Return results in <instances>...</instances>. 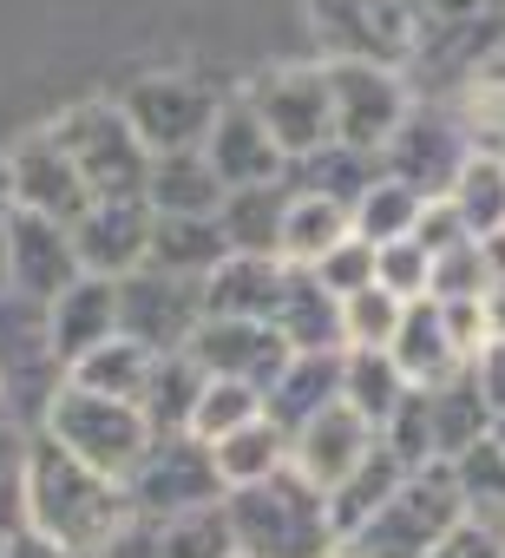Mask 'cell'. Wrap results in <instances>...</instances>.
Returning a JSON list of instances; mask_svg holds the SVG:
<instances>
[{
	"instance_id": "obj_1",
	"label": "cell",
	"mask_w": 505,
	"mask_h": 558,
	"mask_svg": "<svg viewBox=\"0 0 505 558\" xmlns=\"http://www.w3.org/2000/svg\"><path fill=\"white\" fill-rule=\"evenodd\" d=\"M132 519V493L125 480L86 466L79 453H66L60 440H47L34 427V460H27V525L66 551L99 558L112 545V532Z\"/></svg>"
},
{
	"instance_id": "obj_2",
	"label": "cell",
	"mask_w": 505,
	"mask_h": 558,
	"mask_svg": "<svg viewBox=\"0 0 505 558\" xmlns=\"http://www.w3.org/2000/svg\"><path fill=\"white\" fill-rule=\"evenodd\" d=\"M223 512H230V538L243 558H329L342 545V532L329 519V493L316 480H303L296 466L270 473L257 486H230Z\"/></svg>"
},
{
	"instance_id": "obj_3",
	"label": "cell",
	"mask_w": 505,
	"mask_h": 558,
	"mask_svg": "<svg viewBox=\"0 0 505 558\" xmlns=\"http://www.w3.org/2000/svg\"><path fill=\"white\" fill-rule=\"evenodd\" d=\"M453 525H466V499H459L453 466L433 460V466H414V473L342 538V551H348V558H433V551L453 538Z\"/></svg>"
},
{
	"instance_id": "obj_4",
	"label": "cell",
	"mask_w": 505,
	"mask_h": 558,
	"mask_svg": "<svg viewBox=\"0 0 505 558\" xmlns=\"http://www.w3.org/2000/svg\"><path fill=\"white\" fill-rule=\"evenodd\" d=\"M40 434L60 440L66 453H79L86 466L112 473V480H132L138 460H145V447H151V421H145L138 401H112V395L79 388V381H66V388L47 401Z\"/></svg>"
},
{
	"instance_id": "obj_5",
	"label": "cell",
	"mask_w": 505,
	"mask_h": 558,
	"mask_svg": "<svg viewBox=\"0 0 505 558\" xmlns=\"http://www.w3.org/2000/svg\"><path fill=\"white\" fill-rule=\"evenodd\" d=\"M53 132L66 138V151H73V165L86 171L93 197H145L158 151L138 138V125H132V112H125L119 99H86V106L60 112Z\"/></svg>"
},
{
	"instance_id": "obj_6",
	"label": "cell",
	"mask_w": 505,
	"mask_h": 558,
	"mask_svg": "<svg viewBox=\"0 0 505 558\" xmlns=\"http://www.w3.org/2000/svg\"><path fill=\"white\" fill-rule=\"evenodd\" d=\"M66 388V362L53 349V316L40 296L0 283V401L8 414H47V401Z\"/></svg>"
},
{
	"instance_id": "obj_7",
	"label": "cell",
	"mask_w": 505,
	"mask_h": 558,
	"mask_svg": "<svg viewBox=\"0 0 505 558\" xmlns=\"http://www.w3.org/2000/svg\"><path fill=\"white\" fill-rule=\"evenodd\" d=\"M125 493H132V512H190V506H217L230 486H223L217 447L184 427V434H151Z\"/></svg>"
},
{
	"instance_id": "obj_8",
	"label": "cell",
	"mask_w": 505,
	"mask_h": 558,
	"mask_svg": "<svg viewBox=\"0 0 505 558\" xmlns=\"http://www.w3.org/2000/svg\"><path fill=\"white\" fill-rule=\"evenodd\" d=\"M243 99L257 106V119L270 125V138L290 158H309L316 145L335 138V93H329V66H270L243 86Z\"/></svg>"
},
{
	"instance_id": "obj_9",
	"label": "cell",
	"mask_w": 505,
	"mask_h": 558,
	"mask_svg": "<svg viewBox=\"0 0 505 558\" xmlns=\"http://www.w3.org/2000/svg\"><path fill=\"white\" fill-rule=\"evenodd\" d=\"M204 276H171V269H132L119 276V336L171 355V349H190L197 323H204Z\"/></svg>"
},
{
	"instance_id": "obj_10",
	"label": "cell",
	"mask_w": 505,
	"mask_h": 558,
	"mask_svg": "<svg viewBox=\"0 0 505 558\" xmlns=\"http://www.w3.org/2000/svg\"><path fill=\"white\" fill-rule=\"evenodd\" d=\"M309 21L335 60L401 66L420 53V0H309Z\"/></svg>"
},
{
	"instance_id": "obj_11",
	"label": "cell",
	"mask_w": 505,
	"mask_h": 558,
	"mask_svg": "<svg viewBox=\"0 0 505 558\" xmlns=\"http://www.w3.org/2000/svg\"><path fill=\"white\" fill-rule=\"evenodd\" d=\"M329 93H335V138L361 151H381L414 112L401 66H381V60H329Z\"/></svg>"
},
{
	"instance_id": "obj_12",
	"label": "cell",
	"mask_w": 505,
	"mask_h": 558,
	"mask_svg": "<svg viewBox=\"0 0 505 558\" xmlns=\"http://www.w3.org/2000/svg\"><path fill=\"white\" fill-rule=\"evenodd\" d=\"M119 106L132 112L138 138L151 151H184V145H204L210 138V125L223 112V93L204 86V80H190V73H145V80L125 86Z\"/></svg>"
},
{
	"instance_id": "obj_13",
	"label": "cell",
	"mask_w": 505,
	"mask_h": 558,
	"mask_svg": "<svg viewBox=\"0 0 505 558\" xmlns=\"http://www.w3.org/2000/svg\"><path fill=\"white\" fill-rule=\"evenodd\" d=\"M0 171H8V197H14L21 210L60 217V223H79L86 204H93V184H86V171L73 165V151H66V138H60L53 125L34 132V138H21Z\"/></svg>"
},
{
	"instance_id": "obj_14",
	"label": "cell",
	"mask_w": 505,
	"mask_h": 558,
	"mask_svg": "<svg viewBox=\"0 0 505 558\" xmlns=\"http://www.w3.org/2000/svg\"><path fill=\"white\" fill-rule=\"evenodd\" d=\"M0 263H8V283L53 303L60 290L79 283V243H73V223L60 217H40V210H8V236H0Z\"/></svg>"
},
{
	"instance_id": "obj_15",
	"label": "cell",
	"mask_w": 505,
	"mask_h": 558,
	"mask_svg": "<svg viewBox=\"0 0 505 558\" xmlns=\"http://www.w3.org/2000/svg\"><path fill=\"white\" fill-rule=\"evenodd\" d=\"M472 145H479V138H466L446 112L414 106V112L401 119V132L381 145V171L401 178V184H414L420 197H446L453 178H459V165L472 158Z\"/></svg>"
},
{
	"instance_id": "obj_16",
	"label": "cell",
	"mask_w": 505,
	"mask_h": 558,
	"mask_svg": "<svg viewBox=\"0 0 505 558\" xmlns=\"http://www.w3.org/2000/svg\"><path fill=\"white\" fill-rule=\"evenodd\" d=\"M99 558H236V538H230V512L217 499V506H190V512H132Z\"/></svg>"
},
{
	"instance_id": "obj_17",
	"label": "cell",
	"mask_w": 505,
	"mask_h": 558,
	"mask_svg": "<svg viewBox=\"0 0 505 558\" xmlns=\"http://www.w3.org/2000/svg\"><path fill=\"white\" fill-rule=\"evenodd\" d=\"M190 355H197V368H204V375H230V381H249V388H270L296 349L283 342V329H276V323L204 316V323H197V336H190Z\"/></svg>"
},
{
	"instance_id": "obj_18",
	"label": "cell",
	"mask_w": 505,
	"mask_h": 558,
	"mask_svg": "<svg viewBox=\"0 0 505 558\" xmlns=\"http://www.w3.org/2000/svg\"><path fill=\"white\" fill-rule=\"evenodd\" d=\"M73 243H79V269H93V276H132V269H145L151 204L145 197H93L86 217L73 223Z\"/></svg>"
},
{
	"instance_id": "obj_19",
	"label": "cell",
	"mask_w": 505,
	"mask_h": 558,
	"mask_svg": "<svg viewBox=\"0 0 505 558\" xmlns=\"http://www.w3.org/2000/svg\"><path fill=\"white\" fill-rule=\"evenodd\" d=\"M204 158L217 165V178H223L230 191H236V184H270V178L290 171V151L270 138V125L257 119V106H249L243 93L223 99V112H217V125H210V138H204Z\"/></svg>"
},
{
	"instance_id": "obj_20",
	"label": "cell",
	"mask_w": 505,
	"mask_h": 558,
	"mask_svg": "<svg viewBox=\"0 0 505 558\" xmlns=\"http://www.w3.org/2000/svg\"><path fill=\"white\" fill-rule=\"evenodd\" d=\"M290 283L283 256H257V250H230L210 276H204V310L210 316H243V323H270Z\"/></svg>"
},
{
	"instance_id": "obj_21",
	"label": "cell",
	"mask_w": 505,
	"mask_h": 558,
	"mask_svg": "<svg viewBox=\"0 0 505 558\" xmlns=\"http://www.w3.org/2000/svg\"><path fill=\"white\" fill-rule=\"evenodd\" d=\"M342 401V349H296L283 362V375L263 388V414L296 440V427H309L322 408Z\"/></svg>"
},
{
	"instance_id": "obj_22",
	"label": "cell",
	"mask_w": 505,
	"mask_h": 558,
	"mask_svg": "<svg viewBox=\"0 0 505 558\" xmlns=\"http://www.w3.org/2000/svg\"><path fill=\"white\" fill-rule=\"evenodd\" d=\"M47 316H53V349H60V362L73 375L79 355H93L99 342L119 336V276H93L86 269L73 290H60L47 303Z\"/></svg>"
},
{
	"instance_id": "obj_23",
	"label": "cell",
	"mask_w": 505,
	"mask_h": 558,
	"mask_svg": "<svg viewBox=\"0 0 505 558\" xmlns=\"http://www.w3.org/2000/svg\"><path fill=\"white\" fill-rule=\"evenodd\" d=\"M374 434H381V427H368L348 401H335V408H322L309 427H296V440H290V466L329 493V486H335L368 447H374Z\"/></svg>"
},
{
	"instance_id": "obj_24",
	"label": "cell",
	"mask_w": 505,
	"mask_h": 558,
	"mask_svg": "<svg viewBox=\"0 0 505 558\" xmlns=\"http://www.w3.org/2000/svg\"><path fill=\"white\" fill-rule=\"evenodd\" d=\"M394 362H401V375L414 381V388H440L446 375H459L472 355L453 342V329H446V310L433 303V296H420V303H407V316H401V329H394V349H387Z\"/></svg>"
},
{
	"instance_id": "obj_25",
	"label": "cell",
	"mask_w": 505,
	"mask_h": 558,
	"mask_svg": "<svg viewBox=\"0 0 505 558\" xmlns=\"http://www.w3.org/2000/svg\"><path fill=\"white\" fill-rule=\"evenodd\" d=\"M270 323L283 329L290 349H342V296L309 263H290V283H283V303Z\"/></svg>"
},
{
	"instance_id": "obj_26",
	"label": "cell",
	"mask_w": 505,
	"mask_h": 558,
	"mask_svg": "<svg viewBox=\"0 0 505 558\" xmlns=\"http://www.w3.org/2000/svg\"><path fill=\"white\" fill-rule=\"evenodd\" d=\"M223 191H230V184L217 178V165L204 158V145H184V151H158V158H151L145 204H151V210H177V217H217Z\"/></svg>"
},
{
	"instance_id": "obj_27",
	"label": "cell",
	"mask_w": 505,
	"mask_h": 558,
	"mask_svg": "<svg viewBox=\"0 0 505 558\" xmlns=\"http://www.w3.org/2000/svg\"><path fill=\"white\" fill-rule=\"evenodd\" d=\"M290 184L270 178V184H236L223 191L217 204V223L230 236V250H257V256H283V217H290Z\"/></svg>"
},
{
	"instance_id": "obj_28",
	"label": "cell",
	"mask_w": 505,
	"mask_h": 558,
	"mask_svg": "<svg viewBox=\"0 0 505 558\" xmlns=\"http://www.w3.org/2000/svg\"><path fill=\"white\" fill-rule=\"evenodd\" d=\"M223 256H230V236H223L217 217L151 210V250H145L151 269H171V276H210Z\"/></svg>"
},
{
	"instance_id": "obj_29",
	"label": "cell",
	"mask_w": 505,
	"mask_h": 558,
	"mask_svg": "<svg viewBox=\"0 0 505 558\" xmlns=\"http://www.w3.org/2000/svg\"><path fill=\"white\" fill-rule=\"evenodd\" d=\"M374 178H381V151H361V145H342V138L316 145L309 158H290V171H283L290 191H316V197H335L348 210Z\"/></svg>"
},
{
	"instance_id": "obj_30",
	"label": "cell",
	"mask_w": 505,
	"mask_h": 558,
	"mask_svg": "<svg viewBox=\"0 0 505 558\" xmlns=\"http://www.w3.org/2000/svg\"><path fill=\"white\" fill-rule=\"evenodd\" d=\"M427 408H433V447H440V460H453V453H466L472 440L492 434V401H485L472 362L459 375H446L440 388H427Z\"/></svg>"
},
{
	"instance_id": "obj_31",
	"label": "cell",
	"mask_w": 505,
	"mask_h": 558,
	"mask_svg": "<svg viewBox=\"0 0 505 558\" xmlns=\"http://www.w3.org/2000/svg\"><path fill=\"white\" fill-rule=\"evenodd\" d=\"M407 473H414V466H407L381 434H374V447H368V453L335 480V486H329V519H335V532L348 538V532H355V525H361V519H368V512L401 486V480H407Z\"/></svg>"
},
{
	"instance_id": "obj_32",
	"label": "cell",
	"mask_w": 505,
	"mask_h": 558,
	"mask_svg": "<svg viewBox=\"0 0 505 558\" xmlns=\"http://www.w3.org/2000/svg\"><path fill=\"white\" fill-rule=\"evenodd\" d=\"M414 381L401 375V362L387 349H342V401L368 421V427H387V414L401 408Z\"/></svg>"
},
{
	"instance_id": "obj_33",
	"label": "cell",
	"mask_w": 505,
	"mask_h": 558,
	"mask_svg": "<svg viewBox=\"0 0 505 558\" xmlns=\"http://www.w3.org/2000/svg\"><path fill=\"white\" fill-rule=\"evenodd\" d=\"M151 368H158V349H145V342H132V336H112V342H99L93 355H79L66 381H79V388H93V395H112V401H145Z\"/></svg>"
},
{
	"instance_id": "obj_34",
	"label": "cell",
	"mask_w": 505,
	"mask_h": 558,
	"mask_svg": "<svg viewBox=\"0 0 505 558\" xmlns=\"http://www.w3.org/2000/svg\"><path fill=\"white\" fill-rule=\"evenodd\" d=\"M204 368H197V355L190 349H171V355H158V368H151V381H145V421H151V434H184L190 427V414H197V395H204Z\"/></svg>"
},
{
	"instance_id": "obj_35",
	"label": "cell",
	"mask_w": 505,
	"mask_h": 558,
	"mask_svg": "<svg viewBox=\"0 0 505 558\" xmlns=\"http://www.w3.org/2000/svg\"><path fill=\"white\" fill-rule=\"evenodd\" d=\"M210 447H217L223 486H257V480H270V473H283V466H290V434H283L270 414L243 421L236 434H223V440H210Z\"/></svg>"
},
{
	"instance_id": "obj_36",
	"label": "cell",
	"mask_w": 505,
	"mask_h": 558,
	"mask_svg": "<svg viewBox=\"0 0 505 558\" xmlns=\"http://www.w3.org/2000/svg\"><path fill=\"white\" fill-rule=\"evenodd\" d=\"M342 236H355L348 204L316 197V191H296V197H290V217H283V263H322Z\"/></svg>"
},
{
	"instance_id": "obj_37",
	"label": "cell",
	"mask_w": 505,
	"mask_h": 558,
	"mask_svg": "<svg viewBox=\"0 0 505 558\" xmlns=\"http://www.w3.org/2000/svg\"><path fill=\"white\" fill-rule=\"evenodd\" d=\"M446 204L466 217V230H472V236H485V230H505V151H492V145H472V158L459 165V178H453Z\"/></svg>"
},
{
	"instance_id": "obj_38",
	"label": "cell",
	"mask_w": 505,
	"mask_h": 558,
	"mask_svg": "<svg viewBox=\"0 0 505 558\" xmlns=\"http://www.w3.org/2000/svg\"><path fill=\"white\" fill-rule=\"evenodd\" d=\"M446 466H453V480H459L466 519H479V525L505 532V447L485 434V440H472L466 453H453Z\"/></svg>"
},
{
	"instance_id": "obj_39",
	"label": "cell",
	"mask_w": 505,
	"mask_h": 558,
	"mask_svg": "<svg viewBox=\"0 0 505 558\" xmlns=\"http://www.w3.org/2000/svg\"><path fill=\"white\" fill-rule=\"evenodd\" d=\"M420 210H427V197L414 191V184H401V178H374L361 197H355V236H368V243H394V236H414V223H420Z\"/></svg>"
},
{
	"instance_id": "obj_40",
	"label": "cell",
	"mask_w": 505,
	"mask_h": 558,
	"mask_svg": "<svg viewBox=\"0 0 505 558\" xmlns=\"http://www.w3.org/2000/svg\"><path fill=\"white\" fill-rule=\"evenodd\" d=\"M407 303L381 283L342 296V349H394V329H401Z\"/></svg>"
},
{
	"instance_id": "obj_41",
	"label": "cell",
	"mask_w": 505,
	"mask_h": 558,
	"mask_svg": "<svg viewBox=\"0 0 505 558\" xmlns=\"http://www.w3.org/2000/svg\"><path fill=\"white\" fill-rule=\"evenodd\" d=\"M257 414H263V388L230 381V375H210V381H204V395H197L190 434H197V440H223V434H236L243 421H257Z\"/></svg>"
},
{
	"instance_id": "obj_42",
	"label": "cell",
	"mask_w": 505,
	"mask_h": 558,
	"mask_svg": "<svg viewBox=\"0 0 505 558\" xmlns=\"http://www.w3.org/2000/svg\"><path fill=\"white\" fill-rule=\"evenodd\" d=\"M374 283L394 290L401 303H420L433 290V250L420 236H394V243H374Z\"/></svg>"
},
{
	"instance_id": "obj_43",
	"label": "cell",
	"mask_w": 505,
	"mask_h": 558,
	"mask_svg": "<svg viewBox=\"0 0 505 558\" xmlns=\"http://www.w3.org/2000/svg\"><path fill=\"white\" fill-rule=\"evenodd\" d=\"M27 460H34V434L0 414V532L27 525Z\"/></svg>"
},
{
	"instance_id": "obj_44",
	"label": "cell",
	"mask_w": 505,
	"mask_h": 558,
	"mask_svg": "<svg viewBox=\"0 0 505 558\" xmlns=\"http://www.w3.org/2000/svg\"><path fill=\"white\" fill-rule=\"evenodd\" d=\"M381 440H387L407 466H433V460H440V447H433V408H427V388H407V395H401V408L387 414Z\"/></svg>"
},
{
	"instance_id": "obj_45",
	"label": "cell",
	"mask_w": 505,
	"mask_h": 558,
	"mask_svg": "<svg viewBox=\"0 0 505 558\" xmlns=\"http://www.w3.org/2000/svg\"><path fill=\"white\" fill-rule=\"evenodd\" d=\"M485 290H492V263H485L479 236H466V243H453V250L433 256V290L427 296L453 303V296H485Z\"/></svg>"
},
{
	"instance_id": "obj_46",
	"label": "cell",
	"mask_w": 505,
	"mask_h": 558,
	"mask_svg": "<svg viewBox=\"0 0 505 558\" xmlns=\"http://www.w3.org/2000/svg\"><path fill=\"white\" fill-rule=\"evenodd\" d=\"M309 269L322 276L335 296H355V290L374 283V243H368V236H342V243H335L322 263H309Z\"/></svg>"
},
{
	"instance_id": "obj_47",
	"label": "cell",
	"mask_w": 505,
	"mask_h": 558,
	"mask_svg": "<svg viewBox=\"0 0 505 558\" xmlns=\"http://www.w3.org/2000/svg\"><path fill=\"white\" fill-rule=\"evenodd\" d=\"M414 236L440 256V250H453V243H466L472 230H466V217L446 204V197H427V210H420V223H414Z\"/></svg>"
},
{
	"instance_id": "obj_48",
	"label": "cell",
	"mask_w": 505,
	"mask_h": 558,
	"mask_svg": "<svg viewBox=\"0 0 505 558\" xmlns=\"http://www.w3.org/2000/svg\"><path fill=\"white\" fill-rule=\"evenodd\" d=\"M433 558H505V532H492V525L466 519V525H453V538H446Z\"/></svg>"
},
{
	"instance_id": "obj_49",
	"label": "cell",
	"mask_w": 505,
	"mask_h": 558,
	"mask_svg": "<svg viewBox=\"0 0 505 558\" xmlns=\"http://www.w3.org/2000/svg\"><path fill=\"white\" fill-rule=\"evenodd\" d=\"M472 368H479V388H485L492 414H505V336H492V342L472 355Z\"/></svg>"
},
{
	"instance_id": "obj_50",
	"label": "cell",
	"mask_w": 505,
	"mask_h": 558,
	"mask_svg": "<svg viewBox=\"0 0 505 558\" xmlns=\"http://www.w3.org/2000/svg\"><path fill=\"white\" fill-rule=\"evenodd\" d=\"M0 558H86V551H66V545L40 538L34 525H14V532H0Z\"/></svg>"
},
{
	"instance_id": "obj_51",
	"label": "cell",
	"mask_w": 505,
	"mask_h": 558,
	"mask_svg": "<svg viewBox=\"0 0 505 558\" xmlns=\"http://www.w3.org/2000/svg\"><path fill=\"white\" fill-rule=\"evenodd\" d=\"M479 250H485V263H492V283L505 276V230H485L479 236Z\"/></svg>"
},
{
	"instance_id": "obj_52",
	"label": "cell",
	"mask_w": 505,
	"mask_h": 558,
	"mask_svg": "<svg viewBox=\"0 0 505 558\" xmlns=\"http://www.w3.org/2000/svg\"><path fill=\"white\" fill-rule=\"evenodd\" d=\"M485 323H492V336H505V276L485 290Z\"/></svg>"
},
{
	"instance_id": "obj_53",
	"label": "cell",
	"mask_w": 505,
	"mask_h": 558,
	"mask_svg": "<svg viewBox=\"0 0 505 558\" xmlns=\"http://www.w3.org/2000/svg\"><path fill=\"white\" fill-rule=\"evenodd\" d=\"M492 440H498V447H505V414H492Z\"/></svg>"
},
{
	"instance_id": "obj_54",
	"label": "cell",
	"mask_w": 505,
	"mask_h": 558,
	"mask_svg": "<svg viewBox=\"0 0 505 558\" xmlns=\"http://www.w3.org/2000/svg\"><path fill=\"white\" fill-rule=\"evenodd\" d=\"M329 558H348V551H342V545H335V551H329Z\"/></svg>"
},
{
	"instance_id": "obj_55",
	"label": "cell",
	"mask_w": 505,
	"mask_h": 558,
	"mask_svg": "<svg viewBox=\"0 0 505 558\" xmlns=\"http://www.w3.org/2000/svg\"><path fill=\"white\" fill-rule=\"evenodd\" d=\"M0 414H8V401H0Z\"/></svg>"
},
{
	"instance_id": "obj_56",
	"label": "cell",
	"mask_w": 505,
	"mask_h": 558,
	"mask_svg": "<svg viewBox=\"0 0 505 558\" xmlns=\"http://www.w3.org/2000/svg\"><path fill=\"white\" fill-rule=\"evenodd\" d=\"M236 558H243V551H236Z\"/></svg>"
}]
</instances>
